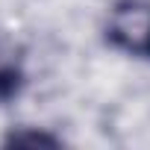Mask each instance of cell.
<instances>
[{
  "label": "cell",
  "mask_w": 150,
  "mask_h": 150,
  "mask_svg": "<svg viewBox=\"0 0 150 150\" xmlns=\"http://www.w3.org/2000/svg\"><path fill=\"white\" fill-rule=\"evenodd\" d=\"M103 35L112 50L150 59V0H118L106 15Z\"/></svg>",
  "instance_id": "6da1fadb"
},
{
  "label": "cell",
  "mask_w": 150,
  "mask_h": 150,
  "mask_svg": "<svg viewBox=\"0 0 150 150\" xmlns=\"http://www.w3.org/2000/svg\"><path fill=\"white\" fill-rule=\"evenodd\" d=\"M6 147H59L62 141L50 132H41V129H30V127H21V129H12L6 138H3Z\"/></svg>",
  "instance_id": "3957f363"
},
{
  "label": "cell",
  "mask_w": 150,
  "mask_h": 150,
  "mask_svg": "<svg viewBox=\"0 0 150 150\" xmlns=\"http://www.w3.org/2000/svg\"><path fill=\"white\" fill-rule=\"evenodd\" d=\"M24 86V71L12 50L0 47V100H12Z\"/></svg>",
  "instance_id": "7a4b0ae2"
}]
</instances>
